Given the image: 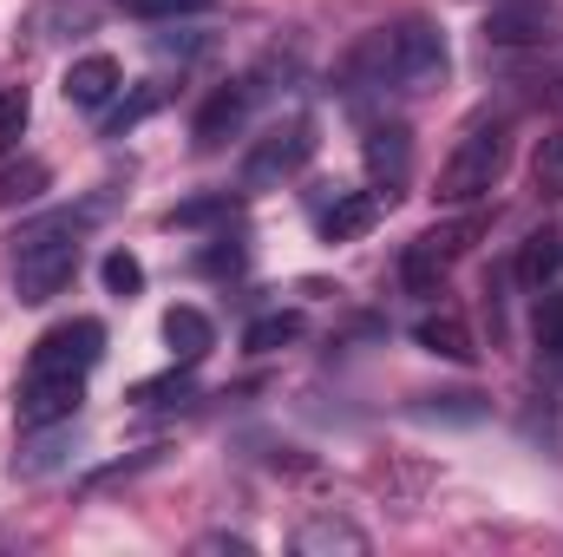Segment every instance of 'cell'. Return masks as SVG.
Segmentation results:
<instances>
[{
  "label": "cell",
  "mask_w": 563,
  "mask_h": 557,
  "mask_svg": "<svg viewBox=\"0 0 563 557\" xmlns=\"http://www.w3.org/2000/svg\"><path fill=\"white\" fill-rule=\"evenodd\" d=\"M210 0H125V13L139 20H177V13H203Z\"/></svg>",
  "instance_id": "23"
},
{
  "label": "cell",
  "mask_w": 563,
  "mask_h": 557,
  "mask_svg": "<svg viewBox=\"0 0 563 557\" xmlns=\"http://www.w3.org/2000/svg\"><path fill=\"white\" fill-rule=\"evenodd\" d=\"M314 157V119H282L243 157V190H276Z\"/></svg>",
  "instance_id": "3"
},
{
  "label": "cell",
  "mask_w": 563,
  "mask_h": 557,
  "mask_svg": "<svg viewBox=\"0 0 563 557\" xmlns=\"http://www.w3.org/2000/svg\"><path fill=\"white\" fill-rule=\"evenodd\" d=\"M505 164H511V125L505 119H478L465 139L452 144V157L439 164V204H478L485 190H498V177H505Z\"/></svg>",
  "instance_id": "2"
},
{
  "label": "cell",
  "mask_w": 563,
  "mask_h": 557,
  "mask_svg": "<svg viewBox=\"0 0 563 557\" xmlns=\"http://www.w3.org/2000/svg\"><path fill=\"white\" fill-rule=\"evenodd\" d=\"M119 86H125V73H119V59H112V53H86V59H73V66H66V79H59L66 106H79V112H99Z\"/></svg>",
  "instance_id": "8"
},
{
  "label": "cell",
  "mask_w": 563,
  "mask_h": 557,
  "mask_svg": "<svg viewBox=\"0 0 563 557\" xmlns=\"http://www.w3.org/2000/svg\"><path fill=\"white\" fill-rule=\"evenodd\" d=\"M361 157H367V177H374L380 204H394V197L413 184V132H407L400 119H394V125H367Z\"/></svg>",
  "instance_id": "5"
},
{
  "label": "cell",
  "mask_w": 563,
  "mask_h": 557,
  "mask_svg": "<svg viewBox=\"0 0 563 557\" xmlns=\"http://www.w3.org/2000/svg\"><path fill=\"white\" fill-rule=\"evenodd\" d=\"M99 276H106L112 295H139V288H144V263L132 256V250H112V256L99 263Z\"/></svg>",
  "instance_id": "19"
},
{
  "label": "cell",
  "mask_w": 563,
  "mask_h": 557,
  "mask_svg": "<svg viewBox=\"0 0 563 557\" xmlns=\"http://www.w3.org/2000/svg\"><path fill=\"white\" fill-rule=\"evenodd\" d=\"M210 341H217V328H210V315L203 308H170L164 315V348L190 368V361H203L210 354Z\"/></svg>",
  "instance_id": "12"
},
{
  "label": "cell",
  "mask_w": 563,
  "mask_h": 557,
  "mask_svg": "<svg viewBox=\"0 0 563 557\" xmlns=\"http://www.w3.org/2000/svg\"><path fill=\"white\" fill-rule=\"evenodd\" d=\"M558 270H563V237L558 230H531L525 250H518V282H525V288H544Z\"/></svg>",
  "instance_id": "14"
},
{
  "label": "cell",
  "mask_w": 563,
  "mask_h": 557,
  "mask_svg": "<svg viewBox=\"0 0 563 557\" xmlns=\"http://www.w3.org/2000/svg\"><path fill=\"white\" fill-rule=\"evenodd\" d=\"M106 354V328L92 321V315H79V321H59V328H46L40 341H33V354H26V374L40 381V374H92V361Z\"/></svg>",
  "instance_id": "4"
},
{
  "label": "cell",
  "mask_w": 563,
  "mask_h": 557,
  "mask_svg": "<svg viewBox=\"0 0 563 557\" xmlns=\"http://www.w3.org/2000/svg\"><path fill=\"white\" fill-rule=\"evenodd\" d=\"M445 270H452V263H445V256H439L426 237L407 250V256H400V282H407L413 295H439V288H445Z\"/></svg>",
  "instance_id": "17"
},
{
  "label": "cell",
  "mask_w": 563,
  "mask_h": 557,
  "mask_svg": "<svg viewBox=\"0 0 563 557\" xmlns=\"http://www.w3.org/2000/svg\"><path fill=\"white\" fill-rule=\"evenodd\" d=\"M413 335H420L426 354H445V361H478V348H472V328H465L459 315H426Z\"/></svg>",
  "instance_id": "13"
},
{
  "label": "cell",
  "mask_w": 563,
  "mask_h": 557,
  "mask_svg": "<svg viewBox=\"0 0 563 557\" xmlns=\"http://www.w3.org/2000/svg\"><path fill=\"white\" fill-rule=\"evenodd\" d=\"M26 132V86H0V151Z\"/></svg>",
  "instance_id": "21"
},
{
  "label": "cell",
  "mask_w": 563,
  "mask_h": 557,
  "mask_svg": "<svg viewBox=\"0 0 563 557\" xmlns=\"http://www.w3.org/2000/svg\"><path fill=\"white\" fill-rule=\"evenodd\" d=\"M250 106H256V86H250V79L217 86V92H210V106L197 112V151H217L223 139H236V132H243V119H250Z\"/></svg>",
  "instance_id": "7"
},
{
  "label": "cell",
  "mask_w": 563,
  "mask_h": 557,
  "mask_svg": "<svg viewBox=\"0 0 563 557\" xmlns=\"http://www.w3.org/2000/svg\"><path fill=\"white\" fill-rule=\"evenodd\" d=\"M531 197L538 204H558L563 197V132H544L531 151Z\"/></svg>",
  "instance_id": "16"
},
{
  "label": "cell",
  "mask_w": 563,
  "mask_h": 557,
  "mask_svg": "<svg viewBox=\"0 0 563 557\" xmlns=\"http://www.w3.org/2000/svg\"><path fill=\"white\" fill-rule=\"evenodd\" d=\"M374 217H380V190H347L321 210V243H354L374 230Z\"/></svg>",
  "instance_id": "11"
},
{
  "label": "cell",
  "mask_w": 563,
  "mask_h": 557,
  "mask_svg": "<svg viewBox=\"0 0 563 557\" xmlns=\"http://www.w3.org/2000/svg\"><path fill=\"white\" fill-rule=\"evenodd\" d=\"M184 387H190L184 374H157V381H139V387H132V401H139V407H157V401H170V394H184Z\"/></svg>",
  "instance_id": "24"
},
{
  "label": "cell",
  "mask_w": 563,
  "mask_h": 557,
  "mask_svg": "<svg viewBox=\"0 0 563 557\" xmlns=\"http://www.w3.org/2000/svg\"><path fill=\"white\" fill-rule=\"evenodd\" d=\"M217 217H230V197H203V204H177L164 223L170 230H190V223H217Z\"/></svg>",
  "instance_id": "22"
},
{
  "label": "cell",
  "mask_w": 563,
  "mask_h": 557,
  "mask_svg": "<svg viewBox=\"0 0 563 557\" xmlns=\"http://www.w3.org/2000/svg\"><path fill=\"white\" fill-rule=\"evenodd\" d=\"M295 335H301V315H263V321H250L243 341H250L256 354H269V348H288Z\"/></svg>",
  "instance_id": "18"
},
{
  "label": "cell",
  "mask_w": 563,
  "mask_h": 557,
  "mask_svg": "<svg viewBox=\"0 0 563 557\" xmlns=\"http://www.w3.org/2000/svg\"><path fill=\"white\" fill-rule=\"evenodd\" d=\"M551 26H558V13L538 7V0H525V7H498L485 20V40L492 46H538V40H551Z\"/></svg>",
  "instance_id": "10"
},
{
  "label": "cell",
  "mask_w": 563,
  "mask_h": 557,
  "mask_svg": "<svg viewBox=\"0 0 563 557\" xmlns=\"http://www.w3.org/2000/svg\"><path fill=\"white\" fill-rule=\"evenodd\" d=\"M79 401H86V381H79V374H40V381L26 374L13 407H20V426H26V433H40V426L73 419L79 414Z\"/></svg>",
  "instance_id": "6"
},
{
  "label": "cell",
  "mask_w": 563,
  "mask_h": 557,
  "mask_svg": "<svg viewBox=\"0 0 563 557\" xmlns=\"http://www.w3.org/2000/svg\"><path fill=\"white\" fill-rule=\"evenodd\" d=\"M452 59H445V40L432 20H394V26H374L367 40H354V53L341 59V92L347 99H367V92H407L420 99L432 86H445Z\"/></svg>",
  "instance_id": "1"
},
{
  "label": "cell",
  "mask_w": 563,
  "mask_h": 557,
  "mask_svg": "<svg viewBox=\"0 0 563 557\" xmlns=\"http://www.w3.org/2000/svg\"><path fill=\"white\" fill-rule=\"evenodd\" d=\"M551 86H558V92H551V106H563V73H558V79H551Z\"/></svg>",
  "instance_id": "26"
},
{
  "label": "cell",
  "mask_w": 563,
  "mask_h": 557,
  "mask_svg": "<svg viewBox=\"0 0 563 557\" xmlns=\"http://www.w3.org/2000/svg\"><path fill=\"white\" fill-rule=\"evenodd\" d=\"M295 551L301 557H367V532L354 525V518H308L301 532H295Z\"/></svg>",
  "instance_id": "9"
},
{
  "label": "cell",
  "mask_w": 563,
  "mask_h": 557,
  "mask_svg": "<svg viewBox=\"0 0 563 557\" xmlns=\"http://www.w3.org/2000/svg\"><path fill=\"white\" fill-rule=\"evenodd\" d=\"M197 551H230V557H243V551H250V538H197Z\"/></svg>",
  "instance_id": "25"
},
{
  "label": "cell",
  "mask_w": 563,
  "mask_h": 557,
  "mask_svg": "<svg viewBox=\"0 0 563 557\" xmlns=\"http://www.w3.org/2000/svg\"><path fill=\"white\" fill-rule=\"evenodd\" d=\"M538 348L563 361V295H538Z\"/></svg>",
  "instance_id": "20"
},
{
  "label": "cell",
  "mask_w": 563,
  "mask_h": 557,
  "mask_svg": "<svg viewBox=\"0 0 563 557\" xmlns=\"http://www.w3.org/2000/svg\"><path fill=\"white\" fill-rule=\"evenodd\" d=\"M46 184H53V171H46L40 157L0 164V210H13V204H40V197H46Z\"/></svg>",
  "instance_id": "15"
}]
</instances>
